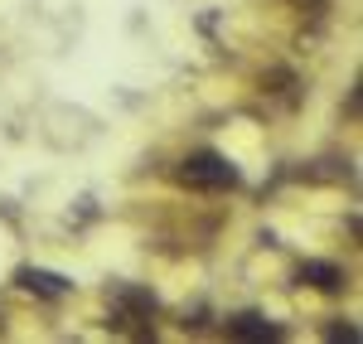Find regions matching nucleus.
Segmentation results:
<instances>
[{"label":"nucleus","instance_id":"nucleus-4","mask_svg":"<svg viewBox=\"0 0 363 344\" xmlns=\"http://www.w3.org/2000/svg\"><path fill=\"white\" fill-rule=\"evenodd\" d=\"M112 296H116V306L126 311L121 320H150V316H155V296H150V291H136V287H116Z\"/></svg>","mask_w":363,"mask_h":344},{"label":"nucleus","instance_id":"nucleus-2","mask_svg":"<svg viewBox=\"0 0 363 344\" xmlns=\"http://www.w3.org/2000/svg\"><path fill=\"white\" fill-rule=\"evenodd\" d=\"M15 282L25 291H34V296H44V301H63V296L73 291V282H63L58 272H44V267H20Z\"/></svg>","mask_w":363,"mask_h":344},{"label":"nucleus","instance_id":"nucleus-5","mask_svg":"<svg viewBox=\"0 0 363 344\" xmlns=\"http://www.w3.org/2000/svg\"><path fill=\"white\" fill-rule=\"evenodd\" d=\"M301 282L315 291H339L344 287V272H339L335 262H301Z\"/></svg>","mask_w":363,"mask_h":344},{"label":"nucleus","instance_id":"nucleus-3","mask_svg":"<svg viewBox=\"0 0 363 344\" xmlns=\"http://www.w3.org/2000/svg\"><path fill=\"white\" fill-rule=\"evenodd\" d=\"M228 340H281L277 325H267L262 316H228Z\"/></svg>","mask_w":363,"mask_h":344},{"label":"nucleus","instance_id":"nucleus-1","mask_svg":"<svg viewBox=\"0 0 363 344\" xmlns=\"http://www.w3.org/2000/svg\"><path fill=\"white\" fill-rule=\"evenodd\" d=\"M179 184H189V189H233V184H238V170L228 165L223 155L199 150V155H184V165H179Z\"/></svg>","mask_w":363,"mask_h":344},{"label":"nucleus","instance_id":"nucleus-6","mask_svg":"<svg viewBox=\"0 0 363 344\" xmlns=\"http://www.w3.org/2000/svg\"><path fill=\"white\" fill-rule=\"evenodd\" d=\"M330 340H344V344H359V330H354V325H330Z\"/></svg>","mask_w":363,"mask_h":344}]
</instances>
